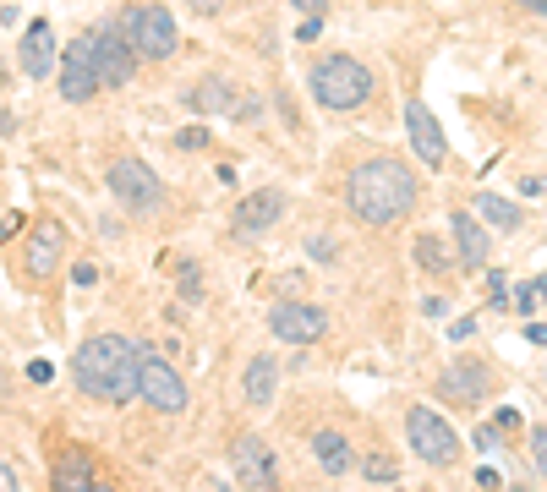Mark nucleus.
Here are the masks:
<instances>
[{"label":"nucleus","instance_id":"obj_25","mask_svg":"<svg viewBox=\"0 0 547 492\" xmlns=\"http://www.w3.org/2000/svg\"><path fill=\"white\" fill-rule=\"evenodd\" d=\"M176 148H181V154H203V148H208V126H203V121H197V126H181V132H176Z\"/></svg>","mask_w":547,"mask_h":492},{"label":"nucleus","instance_id":"obj_33","mask_svg":"<svg viewBox=\"0 0 547 492\" xmlns=\"http://www.w3.org/2000/svg\"><path fill=\"white\" fill-rule=\"evenodd\" d=\"M181 296H186V301L203 296V274H181Z\"/></svg>","mask_w":547,"mask_h":492},{"label":"nucleus","instance_id":"obj_32","mask_svg":"<svg viewBox=\"0 0 547 492\" xmlns=\"http://www.w3.org/2000/svg\"><path fill=\"white\" fill-rule=\"evenodd\" d=\"M290 6H296L301 17H323V11H329V0H290Z\"/></svg>","mask_w":547,"mask_h":492},{"label":"nucleus","instance_id":"obj_16","mask_svg":"<svg viewBox=\"0 0 547 492\" xmlns=\"http://www.w3.org/2000/svg\"><path fill=\"white\" fill-rule=\"evenodd\" d=\"M230 471L241 476V487H279V460L258 432H241L230 443Z\"/></svg>","mask_w":547,"mask_h":492},{"label":"nucleus","instance_id":"obj_30","mask_svg":"<svg viewBox=\"0 0 547 492\" xmlns=\"http://www.w3.org/2000/svg\"><path fill=\"white\" fill-rule=\"evenodd\" d=\"M296 33H301V44H318V39H323V17H307Z\"/></svg>","mask_w":547,"mask_h":492},{"label":"nucleus","instance_id":"obj_41","mask_svg":"<svg viewBox=\"0 0 547 492\" xmlns=\"http://www.w3.org/2000/svg\"><path fill=\"white\" fill-rule=\"evenodd\" d=\"M531 285H537V296L547 301V274H537V279H531Z\"/></svg>","mask_w":547,"mask_h":492},{"label":"nucleus","instance_id":"obj_39","mask_svg":"<svg viewBox=\"0 0 547 492\" xmlns=\"http://www.w3.org/2000/svg\"><path fill=\"white\" fill-rule=\"evenodd\" d=\"M515 6H526L531 17H547V0H515Z\"/></svg>","mask_w":547,"mask_h":492},{"label":"nucleus","instance_id":"obj_23","mask_svg":"<svg viewBox=\"0 0 547 492\" xmlns=\"http://www.w3.org/2000/svg\"><path fill=\"white\" fill-rule=\"evenodd\" d=\"M55 487H72V492H88L93 487V460L83 449H66L55 460Z\"/></svg>","mask_w":547,"mask_h":492},{"label":"nucleus","instance_id":"obj_5","mask_svg":"<svg viewBox=\"0 0 547 492\" xmlns=\"http://www.w3.org/2000/svg\"><path fill=\"white\" fill-rule=\"evenodd\" d=\"M104 181H110V197L126 208V214H137V219H148V214H165V186H159V175L148 170L137 154H121V159H110V170H104Z\"/></svg>","mask_w":547,"mask_h":492},{"label":"nucleus","instance_id":"obj_7","mask_svg":"<svg viewBox=\"0 0 547 492\" xmlns=\"http://www.w3.org/2000/svg\"><path fill=\"white\" fill-rule=\"evenodd\" d=\"M93 61H99V82L104 88H126L137 72V50H132V33H126L121 17H104L93 28Z\"/></svg>","mask_w":547,"mask_h":492},{"label":"nucleus","instance_id":"obj_26","mask_svg":"<svg viewBox=\"0 0 547 492\" xmlns=\"http://www.w3.org/2000/svg\"><path fill=\"white\" fill-rule=\"evenodd\" d=\"M531 460H537V471L547 476V427L531 432Z\"/></svg>","mask_w":547,"mask_h":492},{"label":"nucleus","instance_id":"obj_29","mask_svg":"<svg viewBox=\"0 0 547 492\" xmlns=\"http://www.w3.org/2000/svg\"><path fill=\"white\" fill-rule=\"evenodd\" d=\"M537 301H542L537 285H520V290H515V307H520V312H537Z\"/></svg>","mask_w":547,"mask_h":492},{"label":"nucleus","instance_id":"obj_36","mask_svg":"<svg viewBox=\"0 0 547 492\" xmlns=\"http://www.w3.org/2000/svg\"><path fill=\"white\" fill-rule=\"evenodd\" d=\"M28 378H33V383H50V378H55V367H50V361H33Z\"/></svg>","mask_w":547,"mask_h":492},{"label":"nucleus","instance_id":"obj_40","mask_svg":"<svg viewBox=\"0 0 547 492\" xmlns=\"http://www.w3.org/2000/svg\"><path fill=\"white\" fill-rule=\"evenodd\" d=\"M17 487V476H11V465H0V492H11Z\"/></svg>","mask_w":547,"mask_h":492},{"label":"nucleus","instance_id":"obj_10","mask_svg":"<svg viewBox=\"0 0 547 492\" xmlns=\"http://www.w3.org/2000/svg\"><path fill=\"white\" fill-rule=\"evenodd\" d=\"M285 208H290V197L279 192V186H258V192H247L236 208H230V236L236 241H263L274 225H285Z\"/></svg>","mask_w":547,"mask_h":492},{"label":"nucleus","instance_id":"obj_27","mask_svg":"<svg viewBox=\"0 0 547 492\" xmlns=\"http://www.w3.org/2000/svg\"><path fill=\"white\" fill-rule=\"evenodd\" d=\"M307 252L318 257V263H334V257H340V246H334V241H323V236H312V241H307Z\"/></svg>","mask_w":547,"mask_h":492},{"label":"nucleus","instance_id":"obj_9","mask_svg":"<svg viewBox=\"0 0 547 492\" xmlns=\"http://www.w3.org/2000/svg\"><path fill=\"white\" fill-rule=\"evenodd\" d=\"M493 367L487 361H476V356H455L444 372H438V394H444L449 405H460V410H482L487 400H493Z\"/></svg>","mask_w":547,"mask_h":492},{"label":"nucleus","instance_id":"obj_8","mask_svg":"<svg viewBox=\"0 0 547 492\" xmlns=\"http://www.w3.org/2000/svg\"><path fill=\"white\" fill-rule=\"evenodd\" d=\"M137 400H148L154 410H165V416H181V410H186V383H181V372L170 367L165 356L143 350V345H137Z\"/></svg>","mask_w":547,"mask_h":492},{"label":"nucleus","instance_id":"obj_20","mask_svg":"<svg viewBox=\"0 0 547 492\" xmlns=\"http://www.w3.org/2000/svg\"><path fill=\"white\" fill-rule=\"evenodd\" d=\"M411 263L422 268L427 279H449V274H460L455 246H444L438 236H416V241H411Z\"/></svg>","mask_w":547,"mask_h":492},{"label":"nucleus","instance_id":"obj_1","mask_svg":"<svg viewBox=\"0 0 547 492\" xmlns=\"http://www.w3.org/2000/svg\"><path fill=\"white\" fill-rule=\"evenodd\" d=\"M416 203H422V181H416L411 164L394 154H372L345 175V208H351L356 225L389 230L400 219H411Z\"/></svg>","mask_w":547,"mask_h":492},{"label":"nucleus","instance_id":"obj_37","mask_svg":"<svg viewBox=\"0 0 547 492\" xmlns=\"http://www.w3.org/2000/svg\"><path fill=\"white\" fill-rule=\"evenodd\" d=\"M72 279H77V285H93V279H99V268H93V263H77Z\"/></svg>","mask_w":547,"mask_h":492},{"label":"nucleus","instance_id":"obj_15","mask_svg":"<svg viewBox=\"0 0 547 492\" xmlns=\"http://www.w3.org/2000/svg\"><path fill=\"white\" fill-rule=\"evenodd\" d=\"M61 257H66V230L55 225V219H39V225L28 230V241H22L17 274H28L33 285H39V279H50L55 268H61Z\"/></svg>","mask_w":547,"mask_h":492},{"label":"nucleus","instance_id":"obj_18","mask_svg":"<svg viewBox=\"0 0 547 492\" xmlns=\"http://www.w3.org/2000/svg\"><path fill=\"white\" fill-rule=\"evenodd\" d=\"M17 66H22V77L28 82H39V77H50V66H55V28L50 22H28V33H22V50H17Z\"/></svg>","mask_w":547,"mask_h":492},{"label":"nucleus","instance_id":"obj_34","mask_svg":"<svg viewBox=\"0 0 547 492\" xmlns=\"http://www.w3.org/2000/svg\"><path fill=\"white\" fill-rule=\"evenodd\" d=\"M493 427H498V432H520V416H515V410H498Z\"/></svg>","mask_w":547,"mask_h":492},{"label":"nucleus","instance_id":"obj_17","mask_svg":"<svg viewBox=\"0 0 547 492\" xmlns=\"http://www.w3.org/2000/svg\"><path fill=\"white\" fill-rule=\"evenodd\" d=\"M181 104L192 115H230L236 110V82L230 77H192L181 88Z\"/></svg>","mask_w":547,"mask_h":492},{"label":"nucleus","instance_id":"obj_4","mask_svg":"<svg viewBox=\"0 0 547 492\" xmlns=\"http://www.w3.org/2000/svg\"><path fill=\"white\" fill-rule=\"evenodd\" d=\"M405 438H411L416 460L433 465V471H455V465H460L465 443H460V432L449 427L433 405H411V410H405Z\"/></svg>","mask_w":547,"mask_h":492},{"label":"nucleus","instance_id":"obj_2","mask_svg":"<svg viewBox=\"0 0 547 492\" xmlns=\"http://www.w3.org/2000/svg\"><path fill=\"white\" fill-rule=\"evenodd\" d=\"M72 383L99 405H126L137 394V345L126 334H93L72 356Z\"/></svg>","mask_w":547,"mask_h":492},{"label":"nucleus","instance_id":"obj_6","mask_svg":"<svg viewBox=\"0 0 547 492\" xmlns=\"http://www.w3.org/2000/svg\"><path fill=\"white\" fill-rule=\"evenodd\" d=\"M126 33H132V50L137 61H176L181 39H176V17H170V6H159V0H143V6H126Z\"/></svg>","mask_w":547,"mask_h":492},{"label":"nucleus","instance_id":"obj_28","mask_svg":"<svg viewBox=\"0 0 547 492\" xmlns=\"http://www.w3.org/2000/svg\"><path fill=\"white\" fill-rule=\"evenodd\" d=\"M422 318L444 323V318H449V301H444V296H427V301H422Z\"/></svg>","mask_w":547,"mask_h":492},{"label":"nucleus","instance_id":"obj_19","mask_svg":"<svg viewBox=\"0 0 547 492\" xmlns=\"http://www.w3.org/2000/svg\"><path fill=\"white\" fill-rule=\"evenodd\" d=\"M274 394H279V356L263 350V356H252L247 372H241V400H247L252 410H269Z\"/></svg>","mask_w":547,"mask_h":492},{"label":"nucleus","instance_id":"obj_22","mask_svg":"<svg viewBox=\"0 0 547 492\" xmlns=\"http://www.w3.org/2000/svg\"><path fill=\"white\" fill-rule=\"evenodd\" d=\"M312 460L329 476H345L356 465V454H351V443H345V432H312Z\"/></svg>","mask_w":547,"mask_h":492},{"label":"nucleus","instance_id":"obj_35","mask_svg":"<svg viewBox=\"0 0 547 492\" xmlns=\"http://www.w3.org/2000/svg\"><path fill=\"white\" fill-rule=\"evenodd\" d=\"M476 449L493 454V449H498V427H482V432H476Z\"/></svg>","mask_w":547,"mask_h":492},{"label":"nucleus","instance_id":"obj_31","mask_svg":"<svg viewBox=\"0 0 547 492\" xmlns=\"http://www.w3.org/2000/svg\"><path fill=\"white\" fill-rule=\"evenodd\" d=\"M186 6H192L197 17H219V11H225V0H186Z\"/></svg>","mask_w":547,"mask_h":492},{"label":"nucleus","instance_id":"obj_3","mask_svg":"<svg viewBox=\"0 0 547 492\" xmlns=\"http://www.w3.org/2000/svg\"><path fill=\"white\" fill-rule=\"evenodd\" d=\"M372 88H378V77H372V66L356 61V55H318V61L307 66V93H312V104L329 110V115L362 110L372 99Z\"/></svg>","mask_w":547,"mask_h":492},{"label":"nucleus","instance_id":"obj_21","mask_svg":"<svg viewBox=\"0 0 547 492\" xmlns=\"http://www.w3.org/2000/svg\"><path fill=\"white\" fill-rule=\"evenodd\" d=\"M476 214H482V225L504 230V236H515V230L526 225V208H520L515 197H498V192H482V197H476Z\"/></svg>","mask_w":547,"mask_h":492},{"label":"nucleus","instance_id":"obj_24","mask_svg":"<svg viewBox=\"0 0 547 492\" xmlns=\"http://www.w3.org/2000/svg\"><path fill=\"white\" fill-rule=\"evenodd\" d=\"M362 476H367V482H378V487H394V482H400V460L383 454V449H372L362 460Z\"/></svg>","mask_w":547,"mask_h":492},{"label":"nucleus","instance_id":"obj_13","mask_svg":"<svg viewBox=\"0 0 547 492\" xmlns=\"http://www.w3.org/2000/svg\"><path fill=\"white\" fill-rule=\"evenodd\" d=\"M99 88L104 82H99V61H93V33H77L61 50V93L72 104H88Z\"/></svg>","mask_w":547,"mask_h":492},{"label":"nucleus","instance_id":"obj_14","mask_svg":"<svg viewBox=\"0 0 547 492\" xmlns=\"http://www.w3.org/2000/svg\"><path fill=\"white\" fill-rule=\"evenodd\" d=\"M449 241H455L460 274H487V263H493V236H487L482 214H465V208H455V214H449Z\"/></svg>","mask_w":547,"mask_h":492},{"label":"nucleus","instance_id":"obj_12","mask_svg":"<svg viewBox=\"0 0 547 492\" xmlns=\"http://www.w3.org/2000/svg\"><path fill=\"white\" fill-rule=\"evenodd\" d=\"M405 143H411L416 164H427V170H444L449 164V137L422 99H405Z\"/></svg>","mask_w":547,"mask_h":492},{"label":"nucleus","instance_id":"obj_38","mask_svg":"<svg viewBox=\"0 0 547 492\" xmlns=\"http://www.w3.org/2000/svg\"><path fill=\"white\" fill-rule=\"evenodd\" d=\"M526 339L531 345H547V323H526Z\"/></svg>","mask_w":547,"mask_h":492},{"label":"nucleus","instance_id":"obj_11","mask_svg":"<svg viewBox=\"0 0 547 492\" xmlns=\"http://www.w3.org/2000/svg\"><path fill=\"white\" fill-rule=\"evenodd\" d=\"M269 334L285 339V345H318L329 334V307H318V301H279L269 312Z\"/></svg>","mask_w":547,"mask_h":492}]
</instances>
